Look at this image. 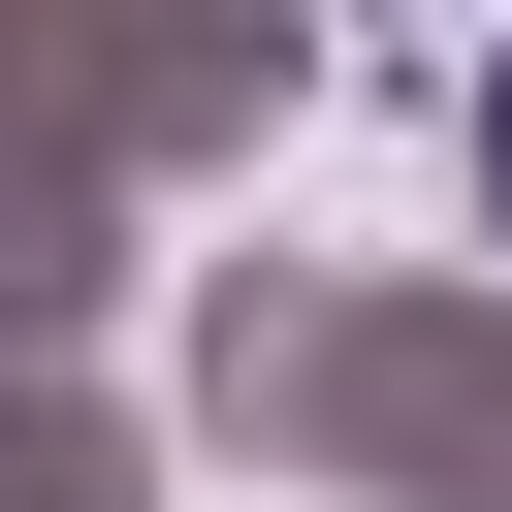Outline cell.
<instances>
[{
	"mask_svg": "<svg viewBox=\"0 0 512 512\" xmlns=\"http://www.w3.org/2000/svg\"><path fill=\"white\" fill-rule=\"evenodd\" d=\"M480 192H512V96H480Z\"/></svg>",
	"mask_w": 512,
	"mask_h": 512,
	"instance_id": "obj_1",
	"label": "cell"
}]
</instances>
